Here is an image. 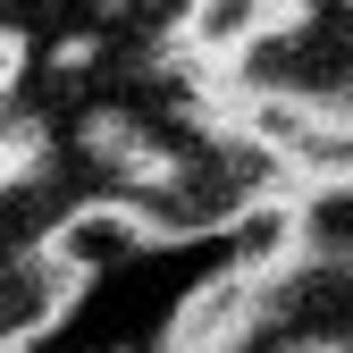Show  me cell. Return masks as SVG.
I'll list each match as a JSON object with an SVG mask.
<instances>
[{
	"mask_svg": "<svg viewBox=\"0 0 353 353\" xmlns=\"http://www.w3.org/2000/svg\"><path fill=\"white\" fill-rule=\"evenodd\" d=\"M9 93H26V42L0 26V101H9Z\"/></svg>",
	"mask_w": 353,
	"mask_h": 353,
	"instance_id": "cell-1",
	"label": "cell"
},
{
	"mask_svg": "<svg viewBox=\"0 0 353 353\" xmlns=\"http://www.w3.org/2000/svg\"><path fill=\"white\" fill-rule=\"evenodd\" d=\"M261 17H270V34H286V26H303V17H320L328 0H252Z\"/></svg>",
	"mask_w": 353,
	"mask_h": 353,
	"instance_id": "cell-2",
	"label": "cell"
}]
</instances>
